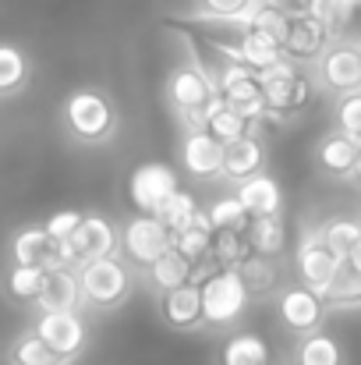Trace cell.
Listing matches in <instances>:
<instances>
[{
  "instance_id": "1",
  "label": "cell",
  "mask_w": 361,
  "mask_h": 365,
  "mask_svg": "<svg viewBox=\"0 0 361 365\" xmlns=\"http://www.w3.org/2000/svg\"><path fill=\"white\" fill-rule=\"evenodd\" d=\"M117 128H120V114L114 96L96 89V86L71 89L61 100V131L75 145H85V149L107 145V142H114Z\"/></svg>"
},
{
  "instance_id": "2",
  "label": "cell",
  "mask_w": 361,
  "mask_h": 365,
  "mask_svg": "<svg viewBox=\"0 0 361 365\" xmlns=\"http://www.w3.org/2000/svg\"><path fill=\"white\" fill-rule=\"evenodd\" d=\"M199 294H202V330H231L244 316L251 294L234 266H213L202 259L195 266Z\"/></svg>"
},
{
  "instance_id": "3",
  "label": "cell",
  "mask_w": 361,
  "mask_h": 365,
  "mask_svg": "<svg viewBox=\"0 0 361 365\" xmlns=\"http://www.w3.org/2000/svg\"><path fill=\"white\" fill-rule=\"evenodd\" d=\"M75 277H78L82 309H93V312H117L135 294V266L120 259L117 252L78 262Z\"/></svg>"
},
{
  "instance_id": "4",
  "label": "cell",
  "mask_w": 361,
  "mask_h": 365,
  "mask_svg": "<svg viewBox=\"0 0 361 365\" xmlns=\"http://www.w3.org/2000/svg\"><path fill=\"white\" fill-rule=\"evenodd\" d=\"M216 82L209 75V64H202L195 53H188L181 64H174V71L167 75V103L174 110V118L181 121L184 131L202 128L206 114L216 103Z\"/></svg>"
},
{
  "instance_id": "5",
  "label": "cell",
  "mask_w": 361,
  "mask_h": 365,
  "mask_svg": "<svg viewBox=\"0 0 361 365\" xmlns=\"http://www.w3.org/2000/svg\"><path fill=\"white\" fill-rule=\"evenodd\" d=\"M174 245V235L152 217V213H138V217H127L117 227V252L120 259H127L135 269L149 266L159 252H167Z\"/></svg>"
},
{
  "instance_id": "6",
  "label": "cell",
  "mask_w": 361,
  "mask_h": 365,
  "mask_svg": "<svg viewBox=\"0 0 361 365\" xmlns=\"http://www.w3.org/2000/svg\"><path fill=\"white\" fill-rule=\"evenodd\" d=\"M258 78H262L266 114L283 118V114H294V110H301V107L308 103L312 86H308V78H305V75H298V71H294V64H291L287 57H283L280 64H273V68L258 71Z\"/></svg>"
},
{
  "instance_id": "7",
  "label": "cell",
  "mask_w": 361,
  "mask_h": 365,
  "mask_svg": "<svg viewBox=\"0 0 361 365\" xmlns=\"http://www.w3.org/2000/svg\"><path fill=\"white\" fill-rule=\"evenodd\" d=\"M11 262H25V266H43V269H53V266H75L71 259V248L64 238H53L43 224L39 227H21L14 238H11Z\"/></svg>"
},
{
  "instance_id": "8",
  "label": "cell",
  "mask_w": 361,
  "mask_h": 365,
  "mask_svg": "<svg viewBox=\"0 0 361 365\" xmlns=\"http://www.w3.org/2000/svg\"><path fill=\"white\" fill-rule=\"evenodd\" d=\"M57 355H64V359H78L82 351H85V344H89V327H85V319L78 316V309H61V312H39V319H36V327H32Z\"/></svg>"
},
{
  "instance_id": "9",
  "label": "cell",
  "mask_w": 361,
  "mask_h": 365,
  "mask_svg": "<svg viewBox=\"0 0 361 365\" xmlns=\"http://www.w3.org/2000/svg\"><path fill=\"white\" fill-rule=\"evenodd\" d=\"M177 188V170L170 163H138L131 174H127V199L135 202L138 213H156L159 202Z\"/></svg>"
},
{
  "instance_id": "10",
  "label": "cell",
  "mask_w": 361,
  "mask_h": 365,
  "mask_svg": "<svg viewBox=\"0 0 361 365\" xmlns=\"http://www.w3.org/2000/svg\"><path fill=\"white\" fill-rule=\"evenodd\" d=\"M181 167L195 181H220L224 174V142L206 128H192L181 138Z\"/></svg>"
},
{
  "instance_id": "11",
  "label": "cell",
  "mask_w": 361,
  "mask_h": 365,
  "mask_svg": "<svg viewBox=\"0 0 361 365\" xmlns=\"http://www.w3.org/2000/svg\"><path fill=\"white\" fill-rule=\"evenodd\" d=\"M68 248H71L75 266L89 262V259H100V255H114L117 252V227L100 213H82V220L68 235Z\"/></svg>"
},
{
  "instance_id": "12",
  "label": "cell",
  "mask_w": 361,
  "mask_h": 365,
  "mask_svg": "<svg viewBox=\"0 0 361 365\" xmlns=\"http://www.w3.org/2000/svg\"><path fill=\"white\" fill-rule=\"evenodd\" d=\"M326 46H330V29L315 14H308V11L287 14V29H283V39H280V50H283L287 61H312Z\"/></svg>"
},
{
  "instance_id": "13",
  "label": "cell",
  "mask_w": 361,
  "mask_h": 365,
  "mask_svg": "<svg viewBox=\"0 0 361 365\" xmlns=\"http://www.w3.org/2000/svg\"><path fill=\"white\" fill-rule=\"evenodd\" d=\"M159 298V316L170 330L177 334H192V330H202V294H199V280H188V284H177Z\"/></svg>"
},
{
  "instance_id": "14",
  "label": "cell",
  "mask_w": 361,
  "mask_h": 365,
  "mask_svg": "<svg viewBox=\"0 0 361 365\" xmlns=\"http://www.w3.org/2000/svg\"><path fill=\"white\" fill-rule=\"evenodd\" d=\"M337 269H340V259L323 245L319 231L301 238V245H298V277L305 280V287H312L315 294H326Z\"/></svg>"
},
{
  "instance_id": "15",
  "label": "cell",
  "mask_w": 361,
  "mask_h": 365,
  "mask_svg": "<svg viewBox=\"0 0 361 365\" xmlns=\"http://www.w3.org/2000/svg\"><path fill=\"white\" fill-rule=\"evenodd\" d=\"M276 312H280V323L294 334H308L319 327L323 319V294H315L312 287H287L276 302Z\"/></svg>"
},
{
  "instance_id": "16",
  "label": "cell",
  "mask_w": 361,
  "mask_h": 365,
  "mask_svg": "<svg viewBox=\"0 0 361 365\" xmlns=\"http://www.w3.org/2000/svg\"><path fill=\"white\" fill-rule=\"evenodd\" d=\"M138 273H142V280H145L149 291L163 294V291H170V287H177V284L195 280V262L170 245L167 252H159V255H156L149 266H142Z\"/></svg>"
},
{
  "instance_id": "17",
  "label": "cell",
  "mask_w": 361,
  "mask_h": 365,
  "mask_svg": "<svg viewBox=\"0 0 361 365\" xmlns=\"http://www.w3.org/2000/svg\"><path fill=\"white\" fill-rule=\"evenodd\" d=\"M39 312H61V309H78L82 312V294H78V277L75 266H53L43 277L39 298H36Z\"/></svg>"
},
{
  "instance_id": "18",
  "label": "cell",
  "mask_w": 361,
  "mask_h": 365,
  "mask_svg": "<svg viewBox=\"0 0 361 365\" xmlns=\"http://www.w3.org/2000/svg\"><path fill=\"white\" fill-rule=\"evenodd\" d=\"M266 167V145L258 135H241L234 142L224 145V174L220 181H244L251 174H258Z\"/></svg>"
},
{
  "instance_id": "19",
  "label": "cell",
  "mask_w": 361,
  "mask_h": 365,
  "mask_svg": "<svg viewBox=\"0 0 361 365\" xmlns=\"http://www.w3.org/2000/svg\"><path fill=\"white\" fill-rule=\"evenodd\" d=\"M323 82L330 89H340V93H351L361 86V57L358 46H330L323 53V68H319Z\"/></svg>"
},
{
  "instance_id": "20",
  "label": "cell",
  "mask_w": 361,
  "mask_h": 365,
  "mask_svg": "<svg viewBox=\"0 0 361 365\" xmlns=\"http://www.w3.org/2000/svg\"><path fill=\"white\" fill-rule=\"evenodd\" d=\"M234 195L244 202V210H248L251 217L280 213V206H283V192H280V185H276L266 170H258V174L238 181V192H234Z\"/></svg>"
},
{
  "instance_id": "21",
  "label": "cell",
  "mask_w": 361,
  "mask_h": 365,
  "mask_svg": "<svg viewBox=\"0 0 361 365\" xmlns=\"http://www.w3.org/2000/svg\"><path fill=\"white\" fill-rule=\"evenodd\" d=\"M244 238H248V248L266 255V259H276L283 255L287 248V224L280 213H262V217H251L248 227H244Z\"/></svg>"
},
{
  "instance_id": "22",
  "label": "cell",
  "mask_w": 361,
  "mask_h": 365,
  "mask_svg": "<svg viewBox=\"0 0 361 365\" xmlns=\"http://www.w3.org/2000/svg\"><path fill=\"white\" fill-rule=\"evenodd\" d=\"M4 362L7 365H71V359L57 355L36 330H21L11 337L7 351H4Z\"/></svg>"
},
{
  "instance_id": "23",
  "label": "cell",
  "mask_w": 361,
  "mask_h": 365,
  "mask_svg": "<svg viewBox=\"0 0 361 365\" xmlns=\"http://www.w3.org/2000/svg\"><path fill=\"white\" fill-rule=\"evenodd\" d=\"M32 82V61L21 46L0 43V100L25 93Z\"/></svg>"
},
{
  "instance_id": "24",
  "label": "cell",
  "mask_w": 361,
  "mask_h": 365,
  "mask_svg": "<svg viewBox=\"0 0 361 365\" xmlns=\"http://www.w3.org/2000/svg\"><path fill=\"white\" fill-rule=\"evenodd\" d=\"M43 277L46 269L43 266H25V262H11V269L4 273V298L14 302V305H36L39 298V287H43Z\"/></svg>"
},
{
  "instance_id": "25",
  "label": "cell",
  "mask_w": 361,
  "mask_h": 365,
  "mask_svg": "<svg viewBox=\"0 0 361 365\" xmlns=\"http://www.w3.org/2000/svg\"><path fill=\"white\" fill-rule=\"evenodd\" d=\"M355 153H358V142L347 138L344 131H333V135H326V138L319 142L315 160H319V167H323L326 174L344 178V174H351V167H355Z\"/></svg>"
},
{
  "instance_id": "26",
  "label": "cell",
  "mask_w": 361,
  "mask_h": 365,
  "mask_svg": "<svg viewBox=\"0 0 361 365\" xmlns=\"http://www.w3.org/2000/svg\"><path fill=\"white\" fill-rule=\"evenodd\" d=\"M209 242H213V224H209V217H206V210L199 206L195 210V217L181 227V231H174V248L177 252H184L195 266L209 255Z\"/></svg>"
},
{
  "instance_id": "27",
  "label": "cell",
  "mask_w": 361,
  "mask_h": 365,
  "mask_svg": "<svg viewBox=\"0 0 361 365\" xmlns=\"http://www.w3.org/2000/svg\"><path fill=\"white\" fill-rule=\"evenodd\" d=\"M213 138H220L224 145L227 142H234L241 135H258V121H248V118H241L238 110H231L227 103H213V110L206 114V124H202Z\"/></svg>"
},
{
  "instance_id": "28",
  "label": "cell",
  "mask_w": 361,
  "mask_h": 365,
  "mask_svg": "<svg viewBox=\"0 0 361 365\" xmlns=\"http://www.w3.org/2000/svg\"><path fill=\"white\" fill-rule=\"evenodd\" d=\"M234 269H238V277L244 280V287H248L251 298L269 294V291L276 287V277H280V273H276V262L266 259V255H258V252H248Z\"/></svg>"
},
{
  "instance_id": "29",
  "label": "cell",
  "mask_w": 361,
  "mask_h": 365,
  "mask_svg": "<svg viewBox=\"0 0 361 365\" xmlns=\"http://www.w3.org/2000/svg\"><path fill=\"white\" fill-rule=\"evenodd\" d=\"M220 365H269V344L258 334H234L220 351Z\"/></svg>"
},
{
  "instance_id": "30",
  "label": "cell",
  "mask_w": 361,
  "mask_h": 365,
  "mask_svg": "<svg viewBox=\"0 0 361 365\" xmlns=\"http://www.w3.org/2000/svg\"><path fill=\"white\" fill-rule=\"evenodd\" d=\"M206 217L213 224V231H244L251 213L244 210L238 195H216L209 206H206Z\"/></svg>"
},
{
  "instance_id": "31",
  "label": "cell",
  "mask_w": 361,
  "mask_h": 365,
  "mask_svg": "<svg viewBox=\"0 0 361 365\" xmlns=\"http://www.w3.org/2000/svg\"><path fill=\"white\" fill-rule=\"evenodd\" d=\"M195 210H199L195 195H192V192H184V188H174V192L159 202V210H156L152 217H156V220H159V224H163L170 235H174V231H181V227L195 217Z\"/></svg>"
},
{
  "instance_id": "32",
  "label": "cell",
  "mask_w": 361,
  "mask_h": 365,
  "mask_svg": "<svg viewBox=\"0 0 361 365\" xmlns=\"http://www.w3.org/2000/svg\"><path fill=\"white\" fill-rule=\"evenodd\" d=\"M248 238L244 231H213V242H209V262L213 266H238L241 259L248 255Z\"/></svg>"
},
{
  "instance_id": "33",
  "label": "cell",
  "mask_w": 361,
  "mask_h": 365,
  "mask_svg": "<svg viewBox=\"0 0 361 365\" xmlns=\"http://www.w3.org/2000/svg\"><path fill=\"white\" fill-rule=\"evenodd\" d=\"M319 238H323V245H326L337 259H347L351 248H355L361 238V224L358 220H330V224L319 227Z\"/></svg>"
},
{
  "instance_id": "34",
  "label": "cell",
  "mask_w": 361,
  "mask_h": 365,
  "mask_svg": "<svg viewBox=\"0 0 361 365\" xmlns=\"http://www.w3.org/2000/svg\"><path fill=\"white\" fill-rule=\"evenodd\" d=\"M298 365H340V344L330 334H308L298 348Z\"/></svg>"
},
{
  "instance_id": "35",
  "label": "cell",
  "mask_w": 361,
  "mask_h": 365,
  "mask_svg": "<svg viewBox=\"0 0 361 365\" xmlns=\"http://www.w3.org/2000/svg\"><path fill=\"white\" fill-rule=\"evenodd\" d=\"M255 0H199V18L206 21H220V25H241L244 14L251 11Z\"/></svg>"
},
{
  "instance_id": "36",
  "label": "cell",
  "mask_w": 361,
  "mask_h": 365,
  "mask_svg": "<svg viewBox=\"0 0 361 365\" xmlns=\"http://www.w3.org/2000/svg\"><path fill=\"white\" fill-rule=\"evenodd\" d=\"M308 14H315V18L330 29V36L340 32V29L351 21V11H347L340 0H308Z\"/></svg>"
},
{
  "instance_id": "37",
  "label": "cell",
  "mask_w": 361,
  "mask_h": 365,
  "mask_svg": "<svg viewBox=\"0 0 361 365\" xmlns=\"http://www.w3.org/2000/svg\"><path fill=\"white\" fill-rule=\"evenodd\" d=\"M337 121H340V131H344L347 138L361 142V96H347V100L340 103Z\"/></svg>"
},
{
  "instance_id": "38",
  "label": "cell",
  "mask_w": 361,
  "mask_h": 365,
  "mask_svg": "<svg viewBox=\"0 0 361 365\" xmlns=\"http://www.w3.org/2000/svg\"><path fill=\"white\" fill-rule=\"evenodd\" d=\"M78 220H82V213H78V210H61V213H53L43 227H46L53 238H64V242H68V235L75 231V224H78Z\"/></svg>"
},
{
  "instance_id": "39",
  "label": "cell",
  "mask_w": 361,
  "mask_h": 365,
  "mask_svg": "<svg viewBox=\"0 0 361 365\" xmlns=\"http://www.w3.org/2000/svg\"><path fill=\"white\" fill-rule=\"evenodd\" d=\"M269 7H276V11H283V14H301V11H308V0H266Z\"/></svg>"
},
{
  "instance_id": "40",
  "label": "cell",
  "mask_w": 361,
  "mask_h": 365,
  "mask_svg": "<svg viewBox=\"0 0 361 365\" xmlns=\"http://www.w3.org/2000/svg\"><path fill=\"white\" fill-rule=\"evenodd\" d=\"M347 262H351V266H355V269H358V273H361V238H358V245L351 248V255H347Z\"/></svg>"
},
{
  "instance_id": "41",
  "label": "cell",
  "mask_w": 361,
  "mask_h": 365,
  "mask_svg": "<svg viewBox=\"0 0 361 365\" xmlns=\"http://www.w3.org/2000/svg\"><path fill=\"white\" fill-rule=\"evenodd\" d=\"M351 174L361 181V142H358V153H355V167H351Z\"/></svg>"
},
{
  "instance_id": "42",
  "label": "cell",
  "mask_w": 361,
  "mask_h": 365,
  "mask_svg": "<svg viewBox=\"0 0 361 365\" xmlns=\"http://www.w3.org/2000/svg\"><path fill=\"white\" fill-rule=\"evenodd\" d=\"M340 4H344V7L351 11V14H355V11H358V7H361V0H340Z\"/></svg>"
},
{
  "instance_id": "43",
  "label": "cell",
  "mask_w": 361,
  "mask_h": 365,
  "mask_svg": "<svg viewBox=\"0 0 361 365\" xmlns=\"http://www.w3.org/2000/svg\"><path fill=\"white\" fill-rule=\"evenodd\" d=\"M358 57H361V46H358Z\"/></svg>"
}]
</instances>
